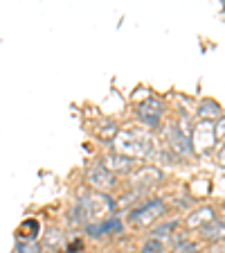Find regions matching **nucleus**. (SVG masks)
<instances>
[{"label": "nucleus", "mask_w": 225, "mask_h": 253, "mask_svg": "<svg viewBox=\"0 0 225 253\" xmlns=\"http://www.w3.org/2000/svg\"><path fill=\"white\" fill-rule=\"evenodd\" d=\"M115 211V204L113 199H106L101 195L88 197V199H81L77 204V211H74V217H81V219H90V221H101L104 224V215L106 212Z\"/></svg>", "instance_id": "1"}, {"label": "nucleus", "mask_w": 225, "mask_h": 253, "mask_svg": "<svg viewBox=\"0 0 225 253\" xmlns=\"http://www.w3.org/2000/svg\"><path fill=\"white\" fill-rule=\"evenodd\" d=\"M212 219H216L214 211H212V208H200V211L192 212V217H189V226H207Z\"/></svg>", "instance_id": "8"}, {"label": "nucleus", "mask_w": 225, "mask_h": 253, "mask_svg": "<svg viewBox=\"0 0 225 253\" xmlns=\"http://www.w3.org/2000/svg\"><path fill=\"white\" fill-rule=\"evenodd\" d=\"M18 253H41V247L36 242H23L18 244Z\"/></svg>", "instance_id": "15"}, {"label": "nucleus", "mask_w": 225, "mask_h": 253, "mask_svg": "<svg viewBox=\"0 0 225 253\" xmlns=\"http://www.w3.org/2000/svg\"><path fill=\"white\" fill-rule=\"evenodd\" d=\"M171 228H176V221H167V224H162V226H158L156 228V235H169V231H171Z\"/></svg>", "instance_id": "16"}, {"label": "nucleus", "mask_w": 225, "mask_h": 253, "mask_svg": "<svg viewBox=\"0 0 225 253\" xmlns=\"http://www.w3.org/2000/svg\"><path fill=\"white\" fill-rule=\"evenodd\" d=\"M106 169H115V172H126V169L131 168V158L129 156H122V154H108L106 156Z\"/></svg>", "instance_id": "7"}, {"label": "nucleus", "mask_w": 225, "mask_h": 253, "mask_svg": "<svg viewBox=\"0 0 225 253\" xmlns=\"http://www.w3.org/2000/svg\"><path fill=\"white\" fill-rule=\"evenodd\" d=\"M88 181H90V185H95L97 190H108L115 185V176H113L104 165H93L88 172Z\"/></svg>", "instance_id": "5"}, {"label": "nucleus", "mask_w": 225, "mask_h": 253, "mask_svg": "<svg viewBox=\"0 0 225 253\" xmlns=\"http://www.w3.org/2000/svg\"><path fill=\"white\" fill-rule=\"evenodd\" d=\"M169 136H171V145H173V149L176 152H180V154H189L192 152V142H189V136H183V133H178V129H171L169 131Z\"/></svg>", "instance_id": "10"}, {"label": "nucleus", "mask_w": 225, "mask_h": 253, "mask_svg": "<svg viewBox=\"0 0 225 253\" xmlns=\"http://www.w3.org/2000/svg\"><path fill=\"white\" fill-rule=\"evenodd\" d=\"M198 138H203V140L198 142V147L200 152H205V149H210L212 145L216 142V129H212V122H203L200 126H196V140Z\"/></svg>", "instance_id": "6"}, {"label": "nucleus", "mask_w": 225, "mask_h": 253, "mask_svg": "<svg viewBox=\"0 0 225 253\" xmlns=\"http://www.w3.org/2000/svg\"><path fill=\"white\" fill-rule=\"evenodd\" d=\"M198 116H203V118H219L221 116V109H219V104H214V102H203V104L198 106Z\"/></svg>", "instance_id": "13"}, {"label": "nucleus", "mask_w": 225, "mask_h": 253, "mask_svg": "<svg viewBox=\"0 0 225 253\" xmlns=\"http://www.w3.org/2000/svg\"><path fill=\"white\" fill-rule=\"evenodd\" d=\"M162 251H164L162 242H160L158 237H151V240H147V242H144V247H142L140 253H162Z\"/></svg>", "instance_id": "14"}, {"label": "nucleus", "mask_w": 225, "mask_h": 253, "mask_svg": "<svg viewBox=\"0 0 225 253\" xmlns=\"http://www.w3.org/2000/svg\"><path fill=\"white\" fill-rule=\"evenodd\" d=\"M203 233H205V237H210V240H225V221L212 219L207 226H203Z\"/></svg>", "instance_id": "9"}, {"label": "nucleus", "mask_w": 225, "mask_h": 253, "mask_svg": "<svg viewBox=\"0 0 225 253\" xmlns=\"http://www.w3.org/2000/svg\"><path fill=\"white\" fill-rule=\"evenodd\" d=\"M164 208L167 206L162 204V199H151L144 206H140L137 211L131 212V221H135V224H151L153 219H158V217L162 215Z\"/></svg>", "instance_id": "3"}, {"label": "nucleus", "mask_w": 225, "mask_h": 253, "mask_svg": "<svg viewBox=\"0 0 225 253\" xmlns=\"http://www.w3.org/2000/svg\"><path fill=\"white\" fill-rule=\"evenodd\" d=\"M221 158H223V163H225V149H223V154H221Z\"/></svg>", "instance_id": "17"}, {"label": "nucleus", "mask_w": 225, "mask_h": 253, "mask_svg": "<svg viewBox=\"0 0 225 253\" xmlns=\"http://www.w3.org/2000/svg\"><path fill=\"white\" fill-rule=\"evenodd\" d=\"M162 179V172L156 168H144L140 169V172L133 176V183H140V181H144V183H158V181Z\"/></svg>", "instance_id": "11"}, {"label": "nucleus", "mask_w": 225, "mask_h": 253, "mask_svg": "<svg viewBox=\"0 0 225 253\" xmlns=\"http://www.w3.org/2000/svg\"><path fill=\"white\" fill-rule=\"evenodd\" d=\"M151 145V136L142 131H122L117 136V147H120L122 156H126V152L133 156H149L153 152Z\"/></svg>", "instance_id": "2"}, {"label": "nucleus", "mask_w": 225, "mask_h": 253, "mask_svg": "<svg viewBox=\"0 0 225 253\" xmlns=\"http://www.w3.org/2000/svg\"><path fill=\"white\" fill-rule=\"evenodd\" d=\"M162 111H164L162 102L156 100V97H149L147 102L140 104V118L147 122V125L156 126L158 122H160V118H162Z\"/></svg>", "instance_id": "4"}, {"label": "nucleus", "mask_w": 225, "mask_h": 253, "mask_svg": "<svg viewBox=\"0 0 225 253\" xmlns=\"http://www.w3.org/2000/svg\"><path fill=\"white\" fill-rule=\"evenodd\" d=\"M122 228V221L120 219H106L104 224H99V226H88V233L90 235H101V233H110V231H120Z\"/></svg>", "instance_id": "12"}]
</instances>
